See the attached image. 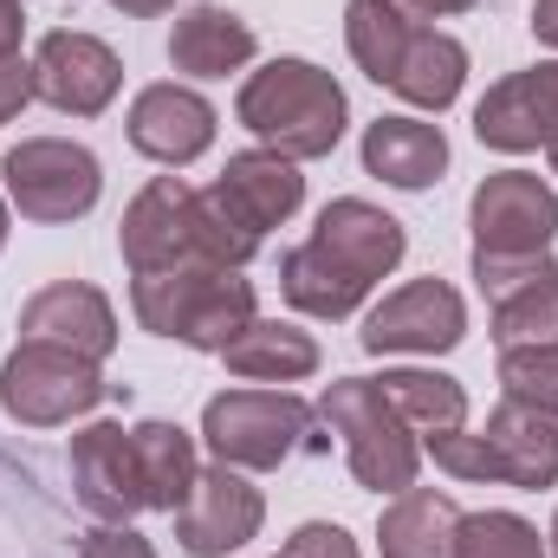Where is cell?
Masks as SVG:
<instances>
[{
  "instance_id": "cell-20",
  "label": "cell",
  "mask_w": 558,
  "mask_h": 558,
  "mask_svg": "<svg viewBox=\"0 0 558 558\" xmlns=\"http://www.w3.org/2000/svg\"><path fill=\"white\" fill-rule=\"evenodd\" d=\"M422 33H428V26H422L410 7H397V0H351V7H344V46H351V59L364 65V78H377V85H390V92H397V78L410 72Z\"/></svg>"
},
{
  "instance_id": "cell-34",
  "label": "cell",
  "mask_w": 558,
  "mask_h": 558,
  "mask_svg": "<svg viewBox=\"0 0 558 558\" xmlns=\"http://www.w3.org/2000/svg\"><path fill=\"white\" fill-rule=\"evenodd\" d=\"M533 33L546 46H558V0H533Z\"/></svg>"
},
{
  "instance_id": "cell-31",
  "label": "cell",
  "mask_w": 558,
  "mask_h": 558,
  "mask_svg": "<svg viewBox=\"0 0 558 558\" xmlns=\"http://www.w3.org/2000/svg\"><path fill=\"white\" fill-rule=\"evenodd\" d=\"M26 98H33V65H26L20 52H7V59H0V124L20 118Z\"/></svg>"
},
{
  "instance_id": "cell-11",
  "label": "cell",
  "mask_w": 558,
  "mask_h": 558,
  "mask_svg": "<svg viewBox=\"0 0 558 558\" xmlns=\"http://www.w3.org/2000/svg\"><path fill=\"white\" fill-rule=\"evenodd\" d=\"M474 279L494 305V344H558V260L553 254H520V260H487L474 254Z\"/></svg>"
},
{
  "instance_id": "cell-28",
  "label": "cell",
  "mask_w": 558,
  "mask_h": 558,
  "mask_svg": "<svg viewBox=\"0 0 558 558\" xmlns=\"http://www.w3.org/2000/svg\"><path fill=\"white\" fill-rule=\"evenodd\" d=\"M454 558H539V533L520 513H468L454 533Z\"/></svg>"
},
{
  "instance_id": "cell-30",
  "label": "cell",
  "mask_w": 558,
  "mask_h": 558,
  "mask_svg": "<svg viewBox=\"0 0 558 558\" xmlns=\"http://www.w3.org/2000/svg\"><path fill=\"white\" fill-rule=\"evenodd\" d=\"M78 558H156V546L131 526H98V533L78 539Z\"/></svg>"
},
{
  "instance_id": "cell-38",
  "label": "cell",
  "mask_w": 558,
  "mask_h": 558,
  "mask_svg": "<svg viewBox=\"0 0 558 558\" xmlns=\"http://www.w3.org/2000/svg\"><path fill=\"white\" fill-rule=\"evenodd\" d=\"M553 175H558V143H553Z\"/></svg>"
},
{
  "instance_id": "cell-27",
  "label": "cell",
  "mask_w": 558,
  "mask_h": 558,
  "mask_svg": "<svg viewBox=\"0 0 558 558\" xmlns=\"http://www.w3.org/2000/svg\"><path fill=\"white\" fill-rule=\"evenodd\" d=\"M500 390L520 410L558 416V344H513V351H500Z\"/></svg>"
},
{
  "instance_id": "cell-1",
  "label": "cell",
  "mask_w": 558,
  "mask_h": 558,
  "mask_svg": "<svg viewBox=\"0 0 558 558\" xmlns=\"http://www.w3.org/2000/svg\"><path fill=\"white\" fill-rule=\"evenodd\" d=\"M403 247H410V234H403L397 215L344 195L318 215L312 241L279 260V292L312 318H351L371 299L377 279L397 274Z\"/></svg>"
},
{
  "instance_id": "cell-29",
  "label": "cell",
  "mask_w": 558,
  "mask_h": 558,
  "mask_svg": "<svg viewBox=\"0 0 558 558\" xmlns=\"http://www.w3.org/2000/svg\"><path fill=\"white\" fill-rule=\"evenodd\" d=\"M286 558H357V539H351L344 526L312 520V526H299V533L286 539Z\"/></svg>"
},
{
  "instance_id": "cell-4",
  "label": "cell",
  "mask_w": 558,
  "mask_h": 558,
  "mask_svg": "<svg viewBox=\"0 0 558 558\" xmlns=\"http://www.w3.org/2000/svg\"><path fill=\"white\" fill-rule=\"evenodd\" d=\"M241 124L286 162L305 156H331L344 137V92L331 72L305 65V59H274L241 85Z\"/></svg>"
},
{
  "instance_id": "cell-18",
  "label": "cell",
  "mask_w": 558,
  "mask_h": 558,
  "mask_svg": "<svg viewBox=\"0 0 558 558\" xmlns=\"http://www.w3.org/2000/svg\"><path fill=\"white\" fill-rule=\"evenodd\" d=\"M131 143L149 162L182 169V162H195L215 143V105L195 98L189 85H149L131 105Z\"/></svg>"
},
{
  "instance_id": "cell-24",
  "label": "cell",
  "mask_w": 558,
  "mask_h": 558,
  "mask_svg": "<svg viewBox=\"0 0 558 558\" xmlns=\"http://www.w3.org/2000/svg\"><path fill=\"white\" fill-rule=\"evenodd\" d=\"M221 357H228L234 377H254V384H299V377L318 371V344H312V331L279 325V318H254Z\"/></svg>"
},
{
  "instance_id": "cell-12",
  "label": "cell",
  "mask_w": 558,
  "mask_h": 558,
  "mask_svg": "<svg viewBox=\"0 0 558 558\" xmlns=\"http://www.w3.org/2000/svg\"><path fill=\"white\" fill-rule=\"evenodd\" d=\"M260 520H267L260 487H247L241 468L215 461V468L195 474L189 500L175 507V539H182L189 558H221V553H241L260 533Z\"/></svg>"
},
{
  "instance_id": "cell-5",
  "label": "cell",
  "mask_w": 558,
  "mask_h": 558,
  "mask_svg": "<svg viewBox=\"0 0 558 558\" xmlns=\"http://www.w3.org/2000/svg\"><path fill=\"white\" fill-rule=\"evenodd\" d=\"M435 454V468H448L454 481H507V487H558V416L546 410H520L500 403L487 435H428L422 441Z\"/></svg>"
},
{
  "instance_id": "cell-32",
  "label": "cell",
  "mask_w": 558,
  "mask_h": 558,
  "mask_svg": "<svg viewBox=\"0 0 558 558\" xmlns=\"http://www.w3.org/2000/svg\"><path fill=\"white\" fill-rule=\"evenodd\" d=\"M20 33H26L20 0H0V59H7V52H20Z\"/></svg>"
},
{
  "instance_id": "cell-13",
  "label": "cell",
  "mask_w": 558,
  "mask_h": 558,
  "mask_svg": "<svg viewBox=\"0 0 558 558\" xmlns=\"http://www.w3.org/2000/svg\"><path fill=\"white\" fill-rule=\"evenodd\" d=\"M468 331V305L448 279H410L403 292H390L371 318H364V351L390 357V351H416V357H435V351H454Z\"/></svg>"
},
{
  "instance_id": "cell-9",
  "label": "cell",
  "mask_w": 558,
  "mask_h": 558,
  "mask_svg": "<svg viewBox=\"0 0 558 558\" xmlns=\"http://www.w3.org/2000/svg\"><path fill=\"white\" fill-rule=\"evenodd\" d=\"M312 410L286 390H228L202 410V435L215 448V461L228 468H279L299 435H305Z\"/></svg>"
},
{
  "instance_id": "cell-8",
  "label": "cell",
  "mask_w": 558,
  "mask_h": 558,
  "mask_svg": "<svg viewBox=\"0 0 558 558\" xmlns=\"http://www.w3.org/2000/svg\"><path fill=\"white\" fill-rule=\"evenodd\" d=\"M7 175V195L26 221H78L92 215L98 189H105V169L85 143H65V137H26L7 149L0 162Z\"/></svg>"
},
{
  "instance_id": "cell-26",
  "label": "cell",
  "mask_w": 558,
  "mask_h": 558,
  "mask_svg": "<svg viewBox=\"0 0 558 558\" xmlns=\"http://www.w3.org/2000/svg\"><path fill=\"white\" fill-rule=\"evenodd\" d=\"M377 384H384V397L397 403V416L416 428V441L468 428V390H461L454 377H435V371H384Z\"/></svg>"
},
{
  "instance_id": "cell-3",
  "label": "cell",
  "mask_w": 558,
  "mask_h": 558,
  "mask_svg": "<svg viewBox=\"0 0 558 558\" xmlns=\"http://www.w3.org/2000/svg\"><path fill=\"white\" fill-rule=\"evenodd\" d=\"M131 305H137L143 331L195 344V351H228L254 325V286L234 267H208V260L137 274L131 279Z\"/></svg>"
},
{
  "instance_id": "cell-17",
  "label": "cell",
  "mask_w": 558,
  "mask_h": 558,
  "mask_svg": "<svg viewBox=\"0 0 558 558\" xmlns=\"http://www.w3.org/2000/svg\"><path fill=\"white\" fill-rule=\"evenodd\" d=\"M474 137L487 149H553L558 143V65H533V72H513L500 78L481 105H474Z\"/></svg>"
},
{
  "instance_id": "cell-35",
  "label": "cell",
  "mask_w": 558,
  "mask_h": 558,
  "mask_svg": "<svg viewBox=\"0 0 558 558\" xmlns=\"http://www.w3.org/2000/svg\"><path fill=\"white\" fill-rule=\"evenodd\" d=\"M118 13H131V20H149V13H162V7H175V0H111Z\"/></svg>"
},
{
  "instance_id": "cell-10",
  "label": "cell",
  "mask_w": 558,
  "mask_h": 558,
  "mask_svg": "<svg viewBox=\"0 0 558 558\" xmlns=\"http://www.w3.org/2000/svg\"><path fill=\"white\" fill-rule=\"evenodd\" d=\"M468 221H474V254H487V260L546 254L558 234V195L526 169H500L474 189Z\"/></svg>"
},
{
  "instance_id": "cell-7",
  "label": "cell",
  "mask_w": 558,
  "mask_h": 558,
  "mask_svg": "<svg viewBox=\"0 0 558 558\" xmlns=\"http://www.w3.org/2000/svg\"><path fill=\"white\" fill-rule=\"evenodd\" d=\"M105 403V377L92 357L59 351V344H20L0 364V410L26 428H59Z\"/></svg>"
},
{
  "instance_id": "cell-14",
  "label": "cell",
  "mask_w": 558,
  "mask_h": 558,
  "mask_svg": "<svg viewBox=\"0 0 558 558\" xmlns=\"http://www.w3.org/2000/svg\"><path fill=\"white\" fill-rule=\"evenodd\" d=\"M118 85H124V65L92 33H46L33 52V98H46L52 111L98 118L118 98Z\"/></svg>"
},
{
  "instance_id": "cell-25",
  "label": "cell",
  "mask_w": 558,
  "mask_h": 558,
  "mask_svg": "<svg viewBox=\"0 0 558 558\" xmlns=\"http://www.w3.org/2000/svg\"><path fill=\"white\" fill-rule=\"evenodd\" d=\"M131 441H137V468H143V494H149V507L175 513V507L189 500L195 474H202V468H195V441H189V428H175V422H137Z\"/></svg>"
},
{
  "instance_id": "cell-2",
  "label": "cell",
  "mask_w": 558,
  "mask_h": 558,
  "mask_svg": "<svg viewBox=\"0 0 558 558\" xmlns=\"http://www.w3.org/2000/svg\"><path fill=\"white\" fill-rule=\"evenodd\" d=\"M118 247L131 260V274L156 267H182V260H208V267H247L260 254V234H247L215 189H189L182 175H156L137 202L124 208Z\"/></svg>"
},
{
  "instance_id": "cell-37",
  "label": "cell",
  "mask_w": 558,
  "mask_h": 558,
  "mask_svg": "<svg viewBox=\"0 0 558 558\" xmlns=\"http://www.w3.org/2000/svg\"><path fill=\"white\" fill-rule=\"evenodd\" d=\"M553 558H558V520H553Z\"/></svg>"
},
{
  "instance_id": "cell-22",
  "label": "cell",
  "mask_w": 558,
  "mask_h": 558,
  "mask_svg": "<svg viewBox=\"0 0 558 558\" xmlns=\"http://www.w3.org/2000/svg\"><path fill=\"white\" fill-rule=\"evenodd\" d=\"M169 59L175 72H195V78H228L254 59V26L228 7H189L169 33Z\"/></svg>"
},
{
  "instance_id": "cell-23",
  "label": "cell",
  "mask_w": 558,
  "mask_h": 558,
  "mask_svg": "<svg viewBox=\"0 0 558 558\" xmlns=\"http://www.w3.org/2000/svg\"><path fill=\"white\" fill-rule=\"evenodd\" d=\"M454 533H461V507L435 487H403L384 507L377 546L384 558H454Z\"/></svg>"
},
{
  "instance_id": "cell-33",
  "label": "cell",
  "mask_w": 558,
  "mask_h": 558,
  "mask_svg": "<svg viewBox=\"0 0 558 558\" xmlns=\"http://www.w3.org/2000/svg\"><path fill=\"white\" fill-rule=\"evenodd\" d=\"M397 7H410L416 20H441V13H468L474 0H397Z\"/></svg>"
},
{
  "instance_id": "cell-6",
  "label": "cell",
  "mask_w": 558,
  "mask_h": 558,
  "mask_svg": "<svg viewBox=\"0 0 558 558\" xmlns=\"http://www.w3.org/2000/svg\"><path fill=\"white\" fill-rule=\"evenodd\" d=\"M318 422L331 435H344V454H351V474L377 494H403L416 487L422 468V441L416 428L397 416V403L384 397V384L371 377H344L318 397Z\"/></svg>"
},
{
  "instance_id": "cell-36",
  "label": "cell",
  "mask_w": 558,
  "mask_h": 558,
  "mask_svg": "<svg viewBox=\"0 0 558 558\" xmlns=\"http://www.w3.org/2000/svg\"><path fill=\"white\" fill-rule=\"evenodd\" d=\"M0 247H7V202H0Z\"/></svg>"
},
{
  "instance_id": "cell-19",
  "label": "cell",
  "mask_w": 558,
  "mask_h": 558,
  "mask_svg": "<svg viewBox=\"0 0 558 558\" xmlns=\"http://www.w3.org/2000/svg\"><path fill=\"white\" fill-rule=\"evenodd\" d=\"M215 195H221V208H228L247 234H267V228H279V221L299 215L305 175H299L286 156H274V149H247V156H228Z\"/></svg>"
},
{
  "instance_id": "cell-21",
  "label": "cell",
  "mask_w": 558,
  "mask_h": 558,
  "mask_svg": "<svg viewBox=\"0 0 558 558\" xmlns=\"http://www.w3.org/2000/svg\"><path fill=\"white\" fill-rule=\"evenodd\" d=\"M364 169L390 189H428L448 169V137L422 118H377L364 131Z\"/></svg>"
},
{
  "instance_id": "cell-15",
  "label": "cell",
  "mask_w": 558,
  "mask_h": 558,
  "mask_svg": "<svg viewBox=\"0 0 558 558\" xmlns=\"http://www.w3.org/2000/svg\"><path fill=\"white\" fill-rule=\"evenodd\" d=\"M72 487H78V507L98 513L105 526H131V513L149 507L137 441L124 422H92L72 435Z\"/></svg>"
},
{
  "instance_id": "cell-16",
  "label": "cell",
  "mask_w": 558,
  "mask_h": 558,
  "mask_svg": "<svg viewBox=\"0 0 558 558\" xmlns=\"http://www.w3.org/2000/svg\"><path fill=\"white\" fill-rule=\"evenodd\" d=\"M20 344H59V351H78L92 364H105L118 351V312L98 286L85 279H59L46 292L26 299L20 312Z\"/></svg>"
}]
</instances>
